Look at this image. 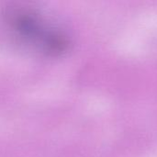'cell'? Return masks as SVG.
<instances>
[{
    "mask_svg": "<svg viewBox=\"0 0 157 157\" xmlns=\"http://www.w3.org/2000/svg\"><path fill=\"white\" fill-rule=\"evenodd\" d=\"M35 15L26 10H11L7 17V22L11 30L17 33V38L23 39L28 43H34L44 51H49L48 48L52 51L58 44L55 42L57 36L53 30L43 26V21L36 18Z\"/></svg>",
    "mask_w": 157,
    "mask_h": 157,
    "instance_id": "cell-1",
    "label": "cell"
}]
</instances>
